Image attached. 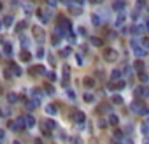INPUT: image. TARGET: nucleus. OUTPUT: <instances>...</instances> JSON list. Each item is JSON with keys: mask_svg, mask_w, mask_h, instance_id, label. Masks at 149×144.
Listing matches in <instances>:
<instances>
[{"mask_svg": "<svg viewBox=\"0 0 149 144\" xmlns=\"http://www.w3.org/2000/svg\"><path fill=\"white\" fill-rule=\"evenodd\" d=\"M132 48H133V53H135L139 58L147 56V49H146V48H142V46L139 44V40H137V39H135V40H132Z\"/></svg>", "mask_w": 149, "mask_h": 144, "instance_id": "1", "label": "nucleus"}, {"mask_svg": "<svg viewBox=\"0 0 149 144\" xmlns=\"http://www.w3.org/2000/svg\"><path fill=\"white\" fill-rule=\"evenodd\" d=\"M32 35L37 42H44V39H46V33L42 30V27H32Z\"/></svg>", "mask_w": 149, "mask_h": 144, "instance_id": "2", "label": "nucleus"}, {"mask_svg": "<svg viewBox=\"0 0 149 144\" xmlns=\"http://www.w3.org/2000/svg\"><path fill=\"white\" fill-rule=\"evenodd\" d=\"M12 130H16V132H19V130H23L27 125H25V116H19V118H16L14 121H11V125H9Z\"/></svg>", "mask_w": 149, "mask_h": 144, "instance_id": "3", "label": "nucleus"}, {"mask_svg": "<svg viewBox=\"0 0 149 144\" xmlns=\"http://www.w3.org/2000/svg\"><path fill=\"white\" fill-rule=\"evenodd\" d=\"M103 60L109 61V63H111V61H116L118 60V51L112 49V48H107V49L103 51Z\"/></svg>", "mask_w": 149, "mask_h": 144, "instance_id": "4", "label": "nucleus"}, {"mask_svg": "<svg viewBox=\"0 0 149 144\" xmlns=\"http://www.w3.org/2000/svg\"><path fill=\"white\" fill-rule=\"evenodd\" d=\"M72 119H74L76 123H79V125H84V121H86V116H84V113H82V111H74Z\"/></svg>", "mask_w": 149, "mask_h": 144, "instance_id": "5", "label": "nucleus"}, {"mask_svg": "<svg viewBox=\"0 0 149 144\" xmlns=\"http://www.w3.org/2000/svg\"><path fill=\"white\" fill-rule=\"evenodd\" d=\"M37 16H39V19H40L42 23H48L49 19H51V12H49V11H46V9H40Z\"/></svg>", "mask_w": 149, "mask_h": 144, "instance_id": "6", "label": "nucleus"}, {"mask_svg": "<svg viewBox=\"0 0 149 144\" xmlns=\"http://www.w3.org/2000/svg\"><path fill=\"white\" fill-rule=\"evenodd\" d=\"M125 21H126V12L121 11L119 16H118V19H116V23H114V27H116V28H121V27L125 25Z\"/></svg>", "mask_w": 149, "mask_h": 144, "instance_id": "7", "label": "nucleus"}, {"mask_svg": "<svg viewBox=\"0 0 149 144\" xmlns=\"http://www.w3.org/2000/svg\"><path fill=\"white\" fill-rule=\"evenodd\" d=\"M125 0H114L112 2V9L114 11H118V12H121V11H125Z\"/></svg>", "mask_w": 149, "mask_h": 144, "instance_id": "8", "label": "nucleus"}, {"mask_svg": "<svg viewBox=\"0 0 149 144\" xmlns=\"http://www.w3.org/2000/svg\"><path fill=\"white\" fill-rule=\"evenodd\" d=\"M135 93H137L139 97H144V98H147V97H149V88H147V86H139V88L135 90Z\"/></svg>", "mask_w": 149, "mask_h": 144, "instance_id": "9", "label": "nucleus"}, {"mask_svg": "<svg viewBox=\"0 0 149 144\" xmlns=\"http://www.w3.org/2000/svg\"><path fill=\"white\" fill-rule=\"evenodd\" d=\"M144 30H146V27H144V25H139V23L132 27V33H133V35H142Z\"/></svg>", "mask_w": 149, "mask_h": 144, "instance_id": "10", "label": "nucleus"}, {"mask_svg": "<svg viewBox=\"0 0 149 144\" xmlns=\"http://www.w3.org/2000/svg\"><path fill=\"white\" fill-rule=\"evenodd\" d=\"M61 79H63V85L69 83V79H70V67H67V65L63 67V77Z\"/></svg>", "mask_w": 149, "mask_h": 144, "instance_id": "11", "label": "nucleus"}, {"mask_svg": "<svg viewBox=\"0 0 149 144\" xmlns=\"http://www.w3.org/2000/svg\"><path fill=\"white\" fill-rule=\"evenodd\" d=\"M82 85H84V88H93L95 86V79L93 77H84L82 79Z\"/></svg>", "mask_w": 149, "mask_h": 144, "instance_id": "12", "label": "nucleus"}, {"mask_svg": "<svg viewBox=\"0 0 149 144\" xmlns=\"http://www.w3.org/2000/svg\"><path fill=\"white\" fill-rule=\"evenodd\" d=\"M25 125H27L28 128H32V127L35 125V118H33L32 114H27V116H25Z\"/></svg>", "mask_w": 149, "mask_h": 144, "instance_id": "13", "label": "nucleus"}, {"mask_svg": "<svg viewBox=\"0 0 149 144\" xmlns=\"http://www.w3.org/2000/svg\"><path fill=\"white\" fill-rule=\"evenodd\" d=\"M33 76H39V74H46V69L44 67H40V65H37V67H32V70H30Z\"/></svg>", "mask_w": 149, "mask_h": 144, "instance_id": "14", "label": "nucleus"}, {"mask_svg": "<svg viewBox=\"0 0 149 144\" xmlns=\"http://www.w3.org/2000/svg\"><path fill=\"white\" fill-rule=\"evenodd\" d=\"M109 88L111 90H121V88H125V83H123V81H116V83L109 85Z\"/></svg>", "mask_w": 149, "mask_h": 144, "instance_id": "15", "label": "nucleus"}, {"mask_svg": "<svg viewBox=\"0 0 149 144\" xmlns=\"http://www.w3.org/2000/svg\"><path fill=\"white\" fill-rule=\"evenodd\" d=\"M133 67H135V70H137V72H142V70L146 69V65H144V61H142V60H137L135 63H133Z\"/></svg>", "mask_w": 149, "mask_h": 144, "instance_id": "16", "label": "nucleus"}, {"mask_svg": "<svg viewBox=\"0 0 149 144\" xmlns=\"http://www.w3.org/2000/svg\"><path fill=\"white\" fill-rule=\"evenodd\" d=\"M30 58H32V55L28 51H21V55H19V60L21 61H30Z\"/></svg>", "mask_w": 149, "mask_h": 144, "instance_id": "17", "label": "nucleus"}, {"mask_svg": "<svg viewBox=\"0 0 149 144\" xmlns=\"http://www.w3.org/2000/svg\"><path fill=\"white\" fill-rule=\"evenodd\" d=\"M69 9H70V12H72V14H76V16H79V14H81V5H74V4H70V5H69Z\"/></svg>", "mask_w": 149, "mask_h": 144, "instance_id": "18", "label": "nucleus"}, {"mask_svg": "<svg viewBox=\"0 0 149 144\" xmlns=\"http://www.w3.org/2000/svg\"><path fill=\"white\" fill-rule=\"evenodd\" d=\"M46 113L49 114V116H54L58 111H56V106H53V104H49V106H46Z\"/></svg>", "mask_w": 149, "mask_h": 144, "instance_id": "19", "label": "nucleus"}, {"mask_svg": "<svg viewBox=\"0 0 149 144\" xmlns=\"http://www.w3.org/2000/svg\"><path fill=\"white\" fill-rule=\"evenodd\" d=\"M2 21H4V27L9 28V27H12V21H14V19H12V16H5Z\"/></svg>", "mask_w": 149, "mask_h": 144, "instance_id": "20", "label": "nucleus"}, {"mask_svg": "<svg viewBox=\"0 0 149 144\" xmlns=\"http://www.w3.org/2000/svg\"><path fill=\"white\" fill-rule=\"evenodd\" d=\"M90 40H91V44H93V46H103V40H102L100 37H91Z\"/></svg>", "mask_w": 149, "mask_h": 144, "instance_id": "21", "label": "nucleus"}, {"mask_svg": "<svg viewBox=\"0 0 149 144\" xmlns=\"http://www.w3.org/2000/svg\"><path fill=\"white\" fill-rule=\"evenodd\" d=\"M37 106H39V100H35V98L27 102V109H28V111H30V109H33V107H37Z\"/></svg>", "mask_w": 149, "mask_h": 144, "instance_id": "22", "label": "nucleus"}, {"mask_svg": "<svg viewBox=\"0 0 149 144\" xmlns=\"http://www.w3.org/2000/svg\"><path fill=\"white\" fill-rule=\"evenodd\" d=\"M139 114H140V116H147V114H149V107H147L146 104H142L140 109H139Z\"/></svg>", "mask_w": 149, "mask_h": 144, "instance_id": "23", "label": "nucleus"}, {"mask_svg": "<svg viewBox=\"0 0 149 144\" xmlns=\"http://www.w3.org/2000/svg\"><path fill=\"white\" fill-rule=\"evenodd\" d=\"M121 77V70H118V69H114L112 72H111V79H114V81H118Z\"/></svg>", "mask_w": 149, "mask_h": 144, "instance_id": "24", "label": "nucleus"}, {"mask_svg": "<svg viewBox=\"0 0 149 144\" xmlns=\"http://www.w3.org/2000/svg\"><path fill=\"white\" fill-rule=\"evenodd\" d=\"M140 106H142V104H140V102H139V100H135V102H133V104H132V111H133L135 114H139V109H140Z\"/></svg>", "mask_w": 149, "mask_h": 144, "instance_id": "25", "label": "nucleus"}, {"mask_svg": "<svg viewBox=\"0 0 149 144\" xmlns=\"http://www.w3.org/2000/svg\"><path fill=\"white\" fill-rule=\"evenodd\" d=\"M44 127H46V128H49V130H54V128H56V123H54V121H51V119H48V121L44 123Z\"/></svg>", "mask_w": 149, "mask_h": 144, "instance_id": "26", "label": "nucleus"}, {"mask_svg": "<svg viewBox=\"0 0 149 144\" xmlns=\"http://www.w3.org/2000/svg\"><path fill=\"white\" fill-rule=\"evenodd\" d=\"M112 104H116V106H121V104H123L121 95H114V97H112Z\"/></svg>", "mask_w": 149, "mask_h": 144, "instance_id": "27", "label": "nucleus"}, {"mask_svg": "<svg viewBox=\"0 0 149 144\" xmlns=\"http://www.w3.org/2000/svg\"><path fill=\"white\" fill-rule=\"evenodd\" d=\"M4 53L5 55H12V46L9 42H4Z\"/></svg>", "mask_w": 149, "mask_h": 144, "instance_id": "28", "label": "nucleus"}, {"mask_svg": "<svg viewBox=\"0 0 149 144\" xmlns=\"http://www.w3.org/2000/svg\"><path fill=\"white\" fill-rule=\"evenodd\" d=\"M11 70L14 76H21V67L19 65H11Z\"/></svg>", "mask_w": 149, "mask_h": 144, "instance_id": "29", "label": "nucleus"}, {"mask_svg": "<svg viewBox=\"0 0 149 144\" xmlns=\"http://www.w3.org/2000/svg\"><path fill=\"white\" fill-rule=\"evenodd\" d=\"M82 98H84V102H88V104H91V102L95 100V97H93L91 93H84V97H82Z\"/></svg>", "mask_w": 149, "mask_h": 144, "instance_id": "30", "label": "nucleus"}, {"mask_svg": "<svg viewBox=\"0 0 149 144\" xmlns=\"http://www.w3.org/2000/svg\"><path fill=\"white\" fill-rule=\"evenodd\" d=\"M91 23H93L95 27H98V25L102 23V19H100V18H98L97 14H93V16H91Z\"/></svg>", "mask_w": 149, "mask_h": 144, "instance_id": "31", "label": "nucleus"}, {"mask_svg": "<svg viewBox=\"0 0 149 144\" xmlns=\"http://www.w3.org/2000/svg\"><path fill=\"white\" fill-rule=\"evenodd\" d=\"M25 28H27V21H19L18 27H16V32H23Z\"/></svg>", "mask_w": 149, "mask_h": 144, "instance_id": "32", "label": "nucleus"}, {"mask_svg": "<svg viewBox=\"0 0 149 144\" xmlns=\"http://www.w3.org/2000/svg\"><path fill=\"white\" fill-rule=\"evenodd\" d=\"M139 77H140V81H142V83H147V81H149V76L142 70V72H139Z\"/></svg>", "mask_w": 149, "mask_h": 144, "instance_id": "33", "label": "nucleus"}, {"mask_svg": "<svg viewBox=\"0 0 149 144\" xmlns=\"http://www.w3.org/2000/svg\"><path fill=\"white\" fill-rule=\"evenodd\" d=\"M140 46H142V48H146V49H149V39H147V37L140 39Z\"/></svg>", "mask_w": 149, "mask_h": 144, "instance_id": "34", "label": "nucleus"}, {"mask_svg": "<svg viewBox=\"0 0 149 144\" xmlns=\"http://www.w3.org/2000/svg\"><path fill=\"white\" fill-rule=\"evenodd\" d=\"M118 121H119V119H118L116 114H111V116H109V123H111V125H118Z\"/></svg>", "mask_w": 149, "mask_h": 144, "instance_id": "35", "label": "nucleus"}, {"mask_svg": "<svg viewBox=\"0 0 149 144\" xmlns=\"http://www.w3.org/2000/svg\"><path fill=\"white\" fill-rule=\"evenodd\" d=\"M19 100V97L16 95V93H9V102H11V104H12V102H14V104H16V102Z\"/></svg>", "mask_w": 149, "mask_h": 144, "instance_id": "36", "label": "nucleus"}, {"mask_svg": "<svg viewBox=\"0 0 149 144\" xmlns=\"http://www.w3.org/2000/svg\"><path fill=\"white\" fill-rule=\"evenodd\" d=\"M32 95H33V98H35V100H39V98H40V95H42V91L35 88V90H32Z\"/></svg>", "mask_w": 149, "mask_h": 144, "instance_id": "37", "label": "nucleus"}, {"mask_svg": "<svg viewBox=\"0 0 149 144\" xmlns=\"http://www.w3.org/2000/svg\"><path fill=\"white\" fill-rule=\"evenodd\" d=\"M135 7H137V9H144V7H146V2H144V0H137V2H135Z\"/></svg>", "mask_w": 149, "mask_h": 144, "instance_id": "38", "label": "nucleus"}, {"mask_svg": "<svg viewBox=\"0 0 149 144\" xmlns=\"http://www.w3.org/2000/svg\"><path fill=\"white\" fill-rule=\"evenodd\" d=\"M67 97H69L70 100H76V91H74V90H67Z\"/></svg>", "mask_w": 149, "mask_h": 144, "instance_id": "39", "label": "nucleus"}, {"mask_svg": "<svg viewBox=\"0 0 149 144\" xmlns=\"http://www.w3.org/2000/svg\"><path fill=\"white\" fill-rule=\"evenodd\" d=\"M98 127H100V128H105V127H107V121H105L103 118H100V119H98Z\"/></svg>", "mask_w": 149, "mask_h": 144, "instance_id": "40", "label": "nucleus"}, {"mask_svg": "<svg viewBox=\"0 0 149 144\" xmlns=\"http://www.w3.org/2000/svg\"><path fill=\"white\" fill-rule=\"evenodd\" d=\"M140 132H142L144 135H149V127H147V125H142V127H140Z\"/></svg>", "mask_w": 149, "mask_h": 144, "instance_id": "41", "label": "nucleus"}, {"mask_svg": "<svg viewBox=\"0 0 149 144\" xmlns=\"http://www.w3.org/2000/svg\"><path fill=\"white\" fill-rule=\"evenodd\" d=\"M46 2H48L49 7H56L58 5V0H46Z\"/></svg>", "mask_w": 149, "mask_h": 144, "instance_id": "42", "label": "nucleus"}, {"mask_svg": "<svg viewBox=\"0 0 149 144\" xmlns=\"http://www.w3.org/2000/svg\"><path fill=\"white\" fill-rule=\"evenodd\" d=\"M114 137H116V141H121V137H123L121 130H114Z\"/></svg>", "mask_w": 149, "mask_h": 144, "instance_id": "43", "label": "nucleus"}, {"mask_svg": "<svg viewBox=\"0 0 149 144\" xmlns=\"http://www.w3.org/2000/svg\"><path fill=\"white\" fill-rule=\"evenodd\" d=\"M37 58H44V49H42V48H39L37 49V55H35Z\"/></svg>", "mask_w": 149, "mask_h": 144, "instance_id": "44", "label": "nucleus"}, {"mask_svg": "<svg viewBox=\"0 0 149 144\" xmlns=\"http://www.w3.org/2000/svg\"><path fill=\"white\" fill-rule=\"evenodd\" d=\"M121 74H126V76H130V74H132V70H130V67H123V70H121Z\"/></svg>", "mask_w": 149, "mask_h": 144, "instance_id": "45", "label": "nucleus"}, {"mask_svg": "<svg viewBox=\"0 0 149 144\" xmlns=\"http://www.w3.org/2000/svg\"><path fill=\"white\" fill-rule=\"evenodd\" d=\"M70 53H72V51H70V48H65V49L61 51V56H69Z\"/></svg>", "mask_w": 149, "mask_h": 144, "instance_id": "46", "label": "nucleus"}, {"mask_svg": "<svg viewBox=\"0 0 149 144\" xmlns=\"http://www.w3.org/2000/svg\"><path fill=\"white\" fill-rule=\"evenodd\" d=\"M100 109H102V113H107V111L111 109V106H109V104H103V106H102Z\"/></svg>", "mask_w": 149, "mask_h": 144, "instance_id": "47", "label": "nucleus"}, {"mask_svg": "<svg viewBox=\"0 0 149 144\" xmlns=\"http://www.w3.org/2000/svg\"><path fill=\"white\" fill-rule=\"evenodd\" d=\"M76 60H77L79 65H82V56H81V55H76Z\"/></svg>", "mask_w": 149, "mask_h": 144, "instance_id": "48", "label": "nucleus"}, {"mask_svg": "<svg viewBox=\"0 0 149 144\" xmlns=\"http://www.w3.org/2000/svg\"><path fill=\"white\" fill-rule=\"evenodd\" d=\"M46 91H48L49 95H53V93H54V90H53V86H46Z\"/></svg>", "mask_w": 149, "mask_h": 144, "instance_id": "49", "label": "nucleus"}, {"mask_svg": "<svg viewBox=\"0 0 149 144\" xmlns=\"http://www.w3.org/2000/svg\"><path fill=\"white\" fill-rule=\"evenodd\" d=\"M72 144H82V142L79 141V137H72Z\"/></svg>", "mask_w": 149, "mask_h": 144, "instance_id": "50", "label": "nucleus"}, {"mask_svg": "<svg viewBox=\"0 0 149 144\" xmlns=\"http://www.w3.org/2000/svg\"><path fill=\"white\" fill-rule=\"evenodd\" d=\"M4 77L9 79V77H11V72H9V70H4Z\"/></svg>", "mask_w": 149, "mask_h": 144, "instance_id": "51", "label": "nucleus"}, {"mask_svg": "<svg viewBox=\"0 0 149 144\" xmlns=\"http://www.w3.org/2000/svg\"><path fill=\"white\" fill-rule=\"evenodd\" d=\"M48 76H49V79H56V74H54V72H49Z\"/></svg>", "mask_w": 149, "mask_h": 144, "instance_id": "52", "label": "nucleus"}, {"mask_svg": "<svg viewBox=\"0 0 149 144\" xmlns=\"http://www.w3.org/2000/svg\"><path fill=\"white\" fill-rule=\"evenodd\" d=\"M61 2H63V4H67V5H70V4H74V2H72V0H61Z\"/></svg>", "mask_w": 149, "mask_h": 144, "instance_id": "53", "label": "nucleus"}, {"mask_svg": "<svg viewBox=\"0 0 149 144\" xmlns=\"http://www.w3.org/2000/svg\"><path fill=\"white\" fill-rule=\"evenodd\" d=\"M125 144H133V141L132 139H125Z\"/></svg>", "mask_w": 149, "mask_h": 144, "instance_id": "54", "label": "nucleus"}, {"mask_svg": "<svg viewBox=\"0 0 149 144\" xmlns=\"http://www.w3.org/2000/svg\"><path fill=\"white\" fill-rule=\"evenodd\" d=\"M144 144H149V135H146V137H144Z\"/></svg>", "mask_w": 149, "mask_h": 144, "instance_id": "55", "label": "nucleus"}, {"mask_svg": "<svg viewBox=\"0 0 149 144\" xmlns=\"http://www.w3.org/2000/svg\"><path fill=\"white\" fill-rule=\"evenodd\" d=\"M76 2H77V5H82V4H84V0H76Z\"/></svg>", "mask_w": 149, "mask_h": 144, "instance_id": "56", "label": "nucleus"}, {"mask_svg": "<svg viewBox=\"0 0 149 144\" xmlns=\"http://www.w3.org/2000/svg\"><path fill=\"white\" fill-rule=\"evenodd\" d=\"M35 144H42V141L40 139H35Z\"/></svg>", "mask_w": 149, "mask_h": 144, "instance_id": "57", "label": "nucleus"}, {"mask_svg": "<svg viewBox=\"0 0 149 144\" xmlns=\"http://www.w3.org/2000/svg\"><path fill=\"white\" fill-rule=\"evenodd\" d=\"M146 32H149V21L146 23Z\"/></svg>", "mask_w": 149, "mask_h": 144, "instance_id": "58", "label": "nucleus"}, {"mask_svg": "<svg viewBox=\"0 0 149 144\" xmlns=\"http://www.w3.org/2000/svg\"><path fill=\"white\" fill-rule=\"evenodd\" d=\"M4 135H5V132H4V130H0V137H4Z\"/></svg>", "mask_w": 149, "mask_h": 144, "instance_id": "59", "label": "nucleus"}, {"mask_svg": "<svg viewBox=\"0 0 149 144\" xmlns=\"http://www.w3.org/2000/svg\"><path fill=\"white\" fill-rule=\"evenodd\" d=\"M4 27V21H2V19H0V28H2Z\"/></svg>", "mask_w": 149, "mask_h": 144, "instance_id": "60", "label": "nucleus"}, {"mask_svg": "<svg viewBox=\"0 0 149 144\" xmlns=\"http://www.w3.org/2000/svg\"><path fill=\"white\" fill-rule=\"evenodd\" d=\"M93 2H95V4H98V2H103V0H93Z\"/></svg>", "mask_w": 149, "mask_h": 144, "instance_id": "61", "label": "nucleus"}, {"mask_svg": "<svg viewBox=\"0 0 149 144\" xmlns=\"http://www.w3.org/2000/svg\"><path fill=\"white\" fill-rule=\"evenodd\" d=\"M12 144H21V142H19V141H14V142H12Z\"/></svg>", "mask_w": 149, "mask_h": 144, "instance_id": "62", "label": "nucleus"}, {"mask_svg": "<svg viewBox=\"0 0 149 144\" xmlns=\"http://www.w3.org/2000/svg\"><path fill=\"white\" fill-rule=\"evenodd\" d=\"M0 9H2V4H0Z\"/></svg>", "mask_w": 149, "mask_h": 144, "instance_id": "63", "label": "nucleus"}, {"mask_svg": "<svg viewBox=\"0 0 149 144\" xmlns=\"http://www.w3.org/2000/svg\"><path fill=\"white\" fill-rule=\"evenodd\" d=\"M0 144H4V142H2V141H0Z\"/></svg>", "mask_w": 149, "mask_h": 144, "instance_id": "64", "label": "nucleus"}]
</instances>
